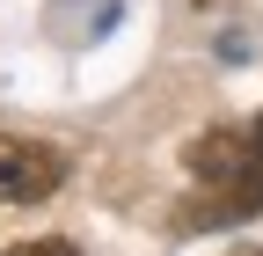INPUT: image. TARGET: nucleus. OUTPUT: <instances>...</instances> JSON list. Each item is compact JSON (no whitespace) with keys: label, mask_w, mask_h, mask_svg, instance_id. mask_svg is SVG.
I'll list each match as a JSON object with an SVG mask.
<instances>
[{"label":"nucleus","mask_w":263,"mask_h":256,"mask_svg":"<svg viewBox=\"0 0 263 256\" xmlns=\"http://www.w3.org/2000/svg\"><path fill=\"white\" fill-rule=\"evenodd\" d=\"M183 161H190L197 190H205L197 205H183V227H234V220L263 212V117L190 139Z\"/></svg>","instance_id":"nucleus-1"},{"label":"nucleus","mask_w":263,"mask_h":256,"mask_svg":"<svg viewBox=\"0 0 263 256\" xmlns=\"http://www.w3.org/2000/svg\"><path fill=\"white\" fill-rule=\"evenodd\" d=\"M59 183H66V154L59 147L0 132V205H44Z\"/></svg>","instance_id":"nucleus-2"},{"label":"nucleus","mask_w":263,"mask_h":256,"mask_svg":"<svg viewBox=\"0 0 263 256\" xmlns=\"http://www.w3.org/2000/svg\"><path fill=\"white\" fill-rule=\"evenodd\" d=\"M110 22H117V0H51V15H44V29L59 44H88V37H103Z\"/></svg>","instance_id":"nucleus-3"},{"label":"nucleus","mask_w":263,"mask_h":256,"mask_svg":"<svg viewBox=\"0 0 263 256\" xmlns=\"http://www.w3.org/2000/svg\"><path fill=\"white\" fill-rule=\"evenodd\" d=\"M8 256H81V249L66 242V234H44V242H15Z\"/></svg>","instance_id":"nucleus-4"},{"label":"nucleus","mask_w":263,"mask_h":256,"mask_svg":"<svg viewBox=\"0 0 263 256\" xmlns=\"http://www.w3.org/2000/svg\"><path fill=\"white\" fill-rule=\"evenodd\" d=\"M234 256H263V249H234Z\"/></svg>","instance_id":"nucleus-5"},{"label":"nucleus","mask_w":263,"mask_h":256,"mask_svg":"<svg viewBox=\"0 0 263 256\" xmlns=\"http://www.w3.org/2000/svg\"><path fill=\"white\" fill-rule=\"evenodd\" d=\"M205 8H212V0H205Z\"/></svg>","instance_id":"nucleus-6"}]
</instances>
